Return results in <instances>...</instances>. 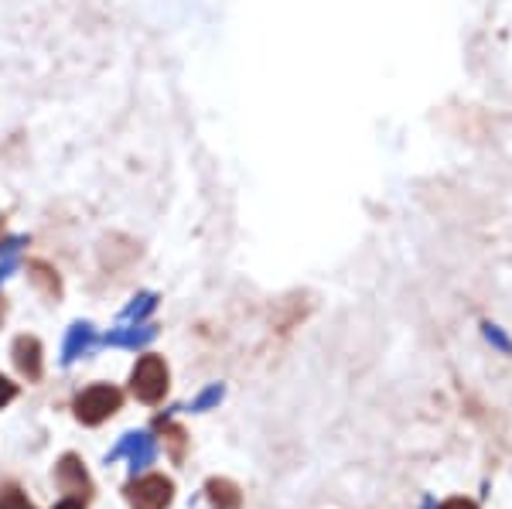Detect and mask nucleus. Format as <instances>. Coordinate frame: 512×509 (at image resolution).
Wrapping results in <instances>:
<instances>
[{
	"mask_svg": "<svg viewBox=\"0 0 512 509\" xmlns=\"http://www.w3.org/2000/svg\"><path fill=\"white\" fill-rule=\"evenodd\" d=\"M123 404V397H120V390L117 387H106V383H96V387H89V390H82L79 397H76V417L82 424H103L106 417H113L120 410Z\"/></svg>",
	"mask_w": 512,
	"mask_h": 509,
	"instance_id": "1",
	"label": "nucleus"
},
{
	"mask_svg": "<svg viewBox=\"0 0 512 509\" xmlns=\"http://www.w3.org/2000/svg\"><path fill=\"white\" fill-rule=\"evenodd\" d=\"M130 390L144 404H158L164 393H168V366H164V359L161 356L140 359L134 366V376H130Z\"/></svg>",
	"mask_w": 512,
	"mask_h": 509,
	"instance_id": "2",
	"label": "nucleus"
},
{
	"mask_svg": "<svg viewBox=\"0 0 512 509\" xmlns=\"http://www.w3.org/2000/svg\"><path fill=\"white\" fill-rule=\"evenodd\" d=\"M171 499H175V486L164 475H144L127 486L130 509H168Z\"/></svg>",
	"mask_w": 512,
	"mask_h": 509,
	"instance_id": "3",
	"label": "nucleus"
},
{
	"mask_svg": "<svg viewBox=\"0 0 512 509\" xmlns=\"http://www.w3.org/2000/svg\"><path fill=\"white\" fill-rule=\"evenodd\" d=\"M123 455L130 458V469L140 472V469H147V465L154 462V455H158V445H154L151 434H123L120 445L110 451V462H117V458H123Z\"/></svg>",
	"mask_w": 512,
	"mask_h": 509,
	"instance_id": "4",
	"label": "nucleus"
},
{
	"mask_svg": "<svg viewBox=\"0 0 512 509\" xmlns=\"http://www.w3.org/2000/svg\"><path fill=\"white\" fill-rule=\"evenodd\" d=\"M55 479H59V486L69 492V496H79L86 499V492L93 489V482H89V472L82 469V462L76 455H65L59 465H55Z\"/></svg>",
	"mask_w": 512,
	"mask_h": 509,
	"instance_id": "5",
	"label": "nucleus"
},
{
	"mask_svg": "<svg viewBox=\"0 0 512 509\" xmlns=\"http://www.w3.org/2000/svg\"><path fill=\"white\" fill-rule=\"evenodd\" d=\"M14 366H18L21 376H28V380H38L41 376V342L35 335H21V339L14 342Z\"/></svg>",
	"mask_w": 512,
	"mask_h": 509,
	"instance_id": "6",
	"label": "nucleus"
},
{
	"mask_svg": "<svg viewBox=\"0 0 512 509\" xmlns=\"http://www.w3.org/2000/svg\"><path fill=\"white\" fill-rule=\"evenodd\" d=\"M93 349V325H72L69 339H65V349H62V359L65 363H76V359L82 356V352Z\"/></svg>",
	"mask_w": 512,
	"mask_h": 509,
	"instance_id": "7",
	"label": "nucleus"
},
{
	"mask_svg": "<svg viewBox=\"0 0 512 509\" xmlns=\"http://www.w3.org/2000/svg\"><path fill=\"white\" fill-rule=\"evenodd\" d=\"M205 492H209V499H212V503H216L219 509H239V503H243L239 489H236L229 479H209V486H205Z\"/></svg>",
	"mask_w": 512,
	"mask_h": 509,
	"instance_id": "8",
	"label": "nucleus"
},
{
	"mask_svg": "<svg viewBox=\"0 0 512 509\" xmlns=\"http://www.w3.org/2000/svg\"><path fill=\"white\" fill-rule=\"evenodd\" d=\"M154 335H158V328H154V325H140V328H123V332L106 335V342H113V346L137 349V346H147V342H151Z\"/></svg>",
	"mask_w": 512,
	"mask_h": 509,
	"instance_id": "9",
	"label": "nucleus"
},
{
	"mask_svg": "<svg viewBox=\"0 0 512 509\" xmlns=\"http://www.w3.org/2000/svg\"><path fill=\"white\" fill-rule=\"evenodd\" d=\"M154 308H158V298H154V294H140V298H134V305H127L123 318H127V322H134V318L151 315Z\"/></svg>",
	"mask_w": 512,
	"mask_h": 509,
	"instance_id": "10",
	"label": "nucleus"
},
{
	"mask_svg": "<svg viewBox=\"0 0 512 509\" xmlns=\"http://www.w3.org/2000/svg\"><path fill=\"white\" fill-rule=\"evenodd\" d=\"M0 509H35V506L28 503V496L18 486H7L0 489Z\"/></svg>",
	"mask_w": 512,
	"mask_h": 509,
	"instance_id": "11",
	"label": "nucleus"
},
{
	"mask_svg": "<svg viewBox=\"0 0 512 509\" xmlns=\"http://www.w3.org/2000/svg\"><path fill=\"white\" fill-rule=\"evenodd\" d=\"M222 400V387L216 383V387H209L205 393H198V397L192 400V410H209V407H216Z\"/></svg>",
	"mask_w": 512,
	"mask_h": 509,
	"instance_id": "12",
	"label": "nucleus"
},
{
	"mask_svg": "<svg viewBox=\"0 0 512 509\" xmlns=\"http://www.w3.org/2000/svg\"><path fill=\"white\" fill-rule=\"evenodd\" d=\"M14 397H18V387H14V383L7 380V376H0V407H7Z\"/></svg>",
	"mask_w": 512,
	"mask_h": 509,
	"instance_id": "13",
	"label": "nucleus"
},
{
	"mask_svg": "<svg viewBox=\"0 0 512 509\" xmlns=\"http://www.w3.org/2000/svg\"><path fill=\"white\" fill-rule=\"evenodd\" d=\"M485 335L495 342V346H502V349H509V342H506V335L499 332V328H492V325H485Z\"/></svg>",
	"mask_w": 512,
	"mask_h": 509,
	"instance_id": "14",
	"label": "nucleus"
},
{
	"mask_svg": "<svg viewBox=\"0 0 512 509\" xmlns=\"http://www.w3.org/2000/svg\"><path fill=\"white\" fill-rule=\"evenodd\" d=\"M55 509H86V499H79V496H65L59 506Z\"/></svg>",
	"mask_w": 512,
	"mask_h": 509,
	"instance_id": "15",
	"label": "nucleus"
},
{
	"mask_svg": "<svg viewBox=\"0 0 512 509\" xmlns=\"http://www.w3.org/2000/svg\"><path fill=\"white\" fill-rule=\"evenodd\" d=\"M441 509H478V506L472 503V499H448Z\"/></svg>",
	"mask_w": 512,
	"mask_h": 509,
	"instance_id": "16",
	"label": "nucleus"
},
{
	"mask_svg": "<svg viewBox=\"0 0 512 509\" xmlns=\"http://www.w3.org/2000/svg\"><path fill=\"white\" fill-rule=\"evenodd\" d=\"M7 274V267H0V277H4Z\"/></svg>",
	"mask_w": 512,
	"mask_h": 509,
	"instance_id": "17",
	"label": "nucleus"
}]
</instances>
